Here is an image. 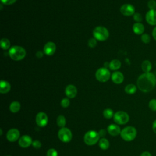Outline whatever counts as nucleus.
Returning <instances> with one entry per match:
<instances>
[{
	"label": "nucleus",
	"instance_id": "2",
	"mask_svg": "<svg viewBox=\"0 0 156 156\" xmlns=\"http://www.w3.org/2000/svg\"><path fill=\"white\" fill-rule=\"evenodd\" d=\"M26 54V50L20 46H13L11 47L9 51L10 57L15 61L23 60L25 57Z\"/></svg>",
	"mask_w": 156,
	"mask_h": 156
},
{
	"label": "nucleus",
	"instance_id": "23",
	"mask_svg": "<svg viewBox=\"0 0 156 156\" xmlns=\"http://www.w3.org/2000/svg\"><path fill=\"white\" fill-rule=\"evenodd\" d=\"M125 92L129 94H134L136 91V87L132 83L128 84L125 87Z\"/></svg>",
	"mask_w": 156,
	"mask_h": 156
},
{
	"label": "nucleus",
	"instance_id": "13",
	"mask_svg": "<svg viewBox=\"0 0 156 156\" xmlns=\"http://www.w3.org/2000/svg\"><path fill=\"white\" fill-rule=\"evenodd\" d=\"M146 22L151 25H156V10H149L146 14L145 16Z\"/></svg>",
	"mask_w": 156,
	"mask_h": 156
},
{
	"label": "nucleus",
	"instance_id": "19",
	"mask_svg": "<svg viewBox=\"0 0 156 156\" xmlns=\"http://www.w3.org/2000/svg\"><path fill=\"white\" fill-rule=\"evenodd\" d=\"M11 88L10 84L6 80H1L0 82V92L2 94L8 93Z\"/></svg>",
	"mask_w": 156,
	"mask_h": 156
},
{
	"label": "nucleus",
	"instance_id": "32",
	"mask_svg": "<svg viewBox=\"0 0 156 156\" xmlns=\"http://www.w3.org/2000/svg\"><path fill=\"white\" fill-rule=\"evenodd\" d=\"M133 20L136 23H140L143 20V16L140 13H135L133 14Z\"/></svg>",
	"mask_w": 156,
	"mask_h": 156
},
{
	"label": "nucleus",
	"instance_id": "6",
	"mask_svg": "<svg viewBox=\"0 0 156 156\" xmlns=\"http://www.w3.org/2000/svg\"><path fill=\"white\" fill-rule=\"evenodd\" d=\"M96 79L101 82H105L108 80L111 74L110 71L107 68H99L95 74Z\"/></svg>",
	"mask_w": 156,
	"mask_h": 156
},
{
	"label": "nucleus",
	"instance_id": "43",
	"mask_svg": "<svg viewBox=\"0 0 156 156\" xmlns=\"http://www.w3.org/2000/svg\"><path fill=\"white\" fill-rule=\"evenodd\" d=\"M0 132H1V135H2V129H1V130H0Z\"/></svg>",
	"mask_w": 156,
	"mask_h": 156
},
{
	"label": "nucleus",
	"instance_id": "38",
	"mask_svg": "<svg viewBox=\"0 0 156 156\" xmlns=\"http://www.w3.org/2000/svg\"><path fill=\"white\" fill-rule=\"evenodd\" d=\"M43 54H44L43 52H42L41 51H37L36 52V57L37 58H41L43 56Z\"/></svg>",
	"mask_w": 156,
	"mask_h": 156
},
{
	"label": "nucleus",
	"instance_id": "30",
	"mask_svg": "<svg viewBox=\"0 0 156 156\" xmlns=\"http://www.w3.org/2000/svg\"><path fill=\"white\" fill-rule=\"evenodd\" d=\"M97 44V40L94 38H90L88 41V45L90 48H94Z\"/></svg>",
	"mask_w": 156,
	"mask_h": 156
},
{
	"label": "nucleus",
	"instance_id": "8",
	"mask_svg": "<svg viewBox=\"0 0 156 156\" xmlns=\"http://www.w3.org/2000/svg\"><path fill=\"white\" fill-rule=\"evenodd\" d=\"M72 133L71 130L66 127L61 128L58 132V138L64 143H68L72 139Z\"/></svg>",
	"mask_w": 156,
	"mask_h": 156
},
{
	"label": "nucleus",
	"instance_id": "26",
	"mask_svg": "<svg viewBox=\"0 0 156 156\" xmlns=\"http://www.w3.org/2000/svg\"><path fill=\"white\" fill-rule=\"evenodd\" d=\"M57 124L58 127L63 128L66 124V119L64 116L59 115L57 118Z\"/></svg>",
	"mask_w": 156,
	"mask_h": 156
},
{
	"label": "nucleus",
	"instance_id": "4",
	"mask_svg": "<svg viewBox=\"0 0 156 156\" xmlns=\"http://www.w3.org/2000/svg\"><path fill=\"white\" fill-rule=\"evenodd\" d=\"M136 134L137 132L136 129L132 126L126 127L121 131L120 133L121 138L126 141H130L134 140Z\"/></svg>",
	"mask_w": 156,
	"mask_h": 156
},
{
	"label": "nucleus",
	"instance_id": "9",
	"mask_svg": "<svg viewBox=\"0 0 156 156\" xmlns=\"http://www.w3.org/2000/svg\"><path fill=\"white\" fill-rule=\"evenodd\" d=\"M35 121L38 126L40 127H44L48 124V118L45 113L41 112L37 113L35 118Z\"/></svg>",
	"mask_w": 156,
	"mask_h": 156
},
{
	"label": "nucleus",
	"instance_id": "14",
	"mask_svg": "<svg viewBox=\"0 0 156 156\" xmlns=\"http://www.w3.org/2000/svg\"><path fill=\"white\" fill-rule=\"evenodd\" d=\"M32 143V140L29 135H25L21 136L18 140L19 145L23 148L28 147Z\"/></svg>",
	"mask_w": 156,
	"mask_h": 156
},
{
	"label": "nucleus",
	"instance_id": "1",
	"mask_svg": "<svg viewBox=\"0 0 156 156\" xmlns=\"http://www.w3.org/2000/svg\"><path fill=\"white\" fill-rule=\"evenodd\" d=\"M139 90L144 93L152 91L156 85V76L152 73H144L141 74L136 81Z\"/></svg>",
	"mask_w": 156,
	"mask_h": 156
},
{
	"label": "nucleus",
	"instance_id": "37",
	"mask_svg": "<svg viewBox=\"0 0 156 156\" xmlns=\"http://www.w3.org/2000/svg\"><path fill=\"white\" fill-rule=\"evenodd\" d=\"M98 133H99V135L100 137L101 136L104 137L106 134V130L105 129H101V130H99V132Z\"/></svg>",
	"mask_w": 156,
	"mask_h": 156
},
{
	"label": "nucleus",
	"instance_id": "40",
	"mask_svg": "<svg viewBox=\"0 0 156 156\" xmlns=\"http://www.w3.org/2000/svg\"><path fill=\"white\" fill-rule=\"evenodd\" d=\"M152 130L154 132L156 133V119L152 123Z\"/></svg>",
	"mask_w": 156,
	"mask_h": 156
},
{
	"label": "nucleus",
	"instance_id": "29",
	"mask_svg": "<svg viewBox=\"0 0 156 156\" xmlns=\"http://www.w3.org/2000/svg\"><path fill=\"white\" fill-rule=\"evenodd\" d=\"M149 107L152 111H156V99H152L149 102Z\"/></svg>",
	"mask_w": 156,
	"mask_h": 156
},
{
	"label": "nucleus",
	"instance_id": "12",
	"mask_svg": "<svg viewBox=\"0 0 156 156\" xmlns=\"http://www.w3.org/2000/svg\"><path fill=\"white\" fill-rule=\"evenodd\" d=\"M20 135V133L18 129H12L7 132L6 137L9 141L15 142L19 139Z\"/></svg>",
	"mask_w": 156,
	"mask_h": 156
},
{
	"label": "nucleus",
	"instance_id": "24",
	"mask_svg": "<svg viewBox=\"0 0 156 156\" xmlns=\"http://www.w3.org/2000/svg\"><path fill=\"white\" fill-rule=\"evenodd\" d=\"M109 142L108 141V140H107L106 138H102L99 141V146L100 147L101 149H103V150H105L107 149L109 147Z\"/></svg>",
	"mask_w": 156,
	"mask_h": 156
},
{
	"label": "nucleus",
	"instance_id": "41",
	"mask_svg": "<svg viewBox=\"0 0 156 156\" xmlns=\"http://www.w3.org/2000/svg\"><path fill=\"white\" fill-rule=\"evenodd\" d=\"M152 35L153 38L155 39V40H156V26L154 28V29L152 30Z\"/></svg>",
	"mask_w": 156,
	"mask_h": 156
},
{
	"label": "nucleus",
	"instance_id": "22",
	"mask_svg": "<svg viewBox=\"0 0 156 156\" xmlns=\"http://www.w3.org/2000/svg\"><path fill=\"white\" fill-rule=\"evenodd\" d=\"M20 108H21L20 103L18 101H13L9 106V109L12 113L18 112L20 110Z\"/></svg>",
	"mask_w": 156,
	"mask_h": 156
},
{
	"label": "nucleus",
	"instance_id": "18",
	"mask_svg": "<svg viewBox=\"0 0 156 156\" xmlns=\"http://www.w3.org/2000/svg\"><path fill=\"white\" fill-rule=\"evenodd\" d=\"M132 29L135 34L141 35L143 34L144 31V26L141 23H135L133 25Z\"/></svg>",
	"mask_w": 156,
	"mask_h": 156
},
{
	"label": "nucleus",
	"instance_id": "42",
	"mask_svg": "<svg viewBox=\"0 0 156 156\" xmlns=\"http://www.w3.org/2000/svg\"><path fill=\"white\" fill-rule=\"evenodd\" d=\"M104 66H105V68H107V66L109 67V63H107V62H105V63H104Z\"/></svg>",
	"mask_w": 156,
	"mask_h": 156
},
{
	"label": "nucleus",
	"instance_id": "35",
	"mask_svg": "<svg viewBox=\"0 0 156 156\" xmlns=\"http://www.w3.org/2000/svg\"><path fill=\"white\" fill-rule=\"evenodd\" d=\"M32 146L34 147V148H36V149H39L41 147V143L40 141L38 140H34L32 141Z\"/></svg>",
	"mask_w": 156,
	"mask_h": 156
},
{
	"label": "nucleus",
	"instance_id": "31",
	"mask_svg": "<svg viewBox=\"0 0 156 156\" xmlns=\"http://www.w3.org/2000/svg\"><path fill=\"white\" fill-rule=\"evenodd\" d=\"M147 7L150 10H155L156 9V1L150 0L147 2Z\"/></svg>",
	"mask_w": 156,
	"mask_h": 156
},
{
	"label": "nucleus",
	"instance_id": "5",
	"mask_svg": "<svg viewBox=\"0 0 156 156\" xmlns=\"http://www.w3.org/2000/svg\"><path fill=\"white\" fill-rule=\"evenodd\" d=\"M99 133L95 130H89L84 135V141L87 145L95 144L99 140Z\"/></svg>",
	"mask_w": 156,
	"mask_h": 156
},
{
	"label": "nucleus",
	"instance_id": "3",
	"mask_svg": "<svg viewBox=\"0 0 156 156\" xmlns=\"http://www.w3.org/2000/svg\"><path fill=\"white\" fill-rule=\"evenodd\" d=\"M93 35L94 38L98 41H105L109 36V32L107 29L104 26H97L93 31Z\"/></svg>",
	"mask_w": 156,
	"mask_h": 156
},
{
	"label": "nucleus",
	"instance_id": "28",
	"mask_svg": "<svg viewBox=\"0 0 156 156\" xmlns=\"http://www.w3.org/2000/svg\"><path fill=\"white\" fill-rule=\"evenodd\" d=\"M141 40L144 43H149L151 41V37L147 34H143L141 37Z\"/></svg>",
	"mask_w": 156,
	"mask_h": 156
},
{
	"label": "nucleus",
	"instance_id": "20",
	"mask_svg": "<svg viewBox=\"0 0 156 156\" xmlns=\"http://www.w3.org/2000/svg\"><path fill=\"white\" fill-rule=\"evenodd\" d=\"M121 66V62L119 60H117V59L112 60L109 63V68L111 70H113V71L118 70V69L120 68Z\"/></svg>",
	"mask_w": 156,
	"mask_h": 156
},
{
	"label": "nucleus",
	"instance_id": "7",
	"mask_svg": "<svg viewBox=\"0 0 156 156\" xmlns=\"http://www.w3.org/2000/svg\"><path fill=\"white\" fill-rule=\"evenodd\" d=\"M114 121L118 124H125L129 120V115L123 111H118L113 115Z\"/></svg>",
	"mask_w": 156,
	"mask_h": 156
},
{
	"label": "nucleus",
	"instance_id": "44",
	"mask_svg": "<svg viewBox=\"0 0 156 156\" xmlns=\"http://www.w3.org/2000/svg\"><path fill=\"white\" fill-rule=\"evenodd\" d=\"M7 156H10V155H7Z\"/></svg>",
	"mask_w": 156,
	"mask_h": 156
},
{
	"label": "nucleus",
	"instance_id": "27",
	"mask_svg": "<svg viewBox=\"0 0 156 156\" xmlns=\"http://www.w3.org/2000/svg\"><path fill=\"white\" fill-rule=\"evenodd\" d=\"M104 116L107 119H110L113 116V112L110 108H106L103 112Z\"/></svg>",
	"mask_w": 156,
	"mask_h": 156
},
{
	"label": "nucleus",
	"instance_id": "11",
	"mask_svg": "<svg viewBox=\"0 0 156 156\" xmlns=\"http://www.w3.org/2000/svg\"><path fill=\"white\" fill-rule=\"evenodd\" d=\"M56 50L55 44L52 41H48L46 43L43 48V52L46 55L51 56L52 55Z\"/></svg>",
	"mask_w": 156,
	"mask_h": 156
},
{
	"label": "nucleus",
	"instance_id": "16",
	"mask_svg": "<svg viewBox=\"0 0 156 156\" xmlns=\"http://www.w3.org/2000/svg\"><path fill=\"white\" fill-rule=\"evenodd\" d=\"M112 81L116 84H120L124 80L123 74L119 71H115L111 76Z\"/></svg>",
	"mask_w": 156,
	"mask_h": 156
},
{
	"label": "nucleus",
	"instance_id": "39",
	"mask_svg": "<svg viewBox=\"0 0 156 156\" xmlns=\"http://www.w3.org/2000/svg\"><path fill=\"white\" fill-rule=\"evenodd\" d=\"M140 156H152V155L148 151H144L141 153Z\"/></svg>",
	"mask_w": 156,
	"mask_h": 156
},
{
	"label": "nucleus",
	"instance_id": "34",
	"mask_svg": "<svg viewBox=\"0 0 156 156\" xmlns=\"http://www.w3.org/2000/svg\"><path fill=\"white\" fill-rule=\"evenodd\" d=\"M61 105L63 108H67L69 105V101L68 98H63L61 101Z\"/></svg>",
	"mask_w": 156,
	"mask_h": 156
},
{
	"label": "nucleus",
	"instance_id": "25",
	"mask_svg": "<svg viewBox=\"0 0 156 156\" xmlns=\"http://www.w3.org/2000/svg\"><path fill=\"white\" fill-rule=\"evenodd\" d=\"M10 41L5 38H3L1 40V47L4 50H7L10 48Z\"/></svg>",
	"mask_w": 156,
	"mask_h": 156
},
{
	"label": "nucleus",
	"instance_id": "10",
	"mask_svg": "<svg viewBox=\"0 0 156 156\" xmlns=\"http://www.w3.org/2000/svg\"><path fill=\"white\" fill-rule=\"evenodd\" d=\"M135 9L134 6L130 4H123L120 8L121 13L123 15L126 16L133 15V14L135 13Z\"/></svg>",
	"mask_w": 156,
	"mask_h": 156
},
{
	"label": "nucleus",
	"instance_id": "45",
	"mask_svg": "<svg viewBox=\"0 0 156 156\" xmlns=\"http://www.w3.org/2000/svg\"><path fill=\"white\" fill-rule=\"evenodd\" d=\"M155 76H156V74H155Z\"/></svg>",
	"mask_w": 156,
	"mask_h": 156
},
{
	"label": "nucleus",
	"instance_id": "36",
	"mask_svg": "<svg viewBox=\"0 0 156 156\" xmlns=\"http://www.w3.org/2000/svg\"><path fill=\"white\" fill-rule=\"evenodd\" d=\"M17 0H1V2L5 5H12L14 4Z\"/></svg>",
	"mask_w": 156,
	"mask_h": 156
},
{
	"label": "nucleus",
	"instance_id": "21",
	"mask_svg": "<svg viewBox=\"0 0 156 156\" xmlns=\"http://www.w3.org/2000/svg\"><path fill=\"white\" fill-rule=\"evenodd\" d=\"M141 69L144 73H149L152 69V64L149 60H144L141 63Z\"/></svg>",
	"mask_w": 156,
	"mask_h": 156
},
{
	"label": "nucleus",
	"instance_id": "33",
	"mask_svg": "<svg viewBox=\"0 0 156 156\" xmlns=\"http://www.w3.org/2000/svg\"><path fill=\"white\" fill-rule=\"evenodd\" d=\"M46 155L47 156H58V153L55 149L51 148L48 151Z\"/></svg>",
	"mask_w": 156,
	"mask_h": 156
},
{
	"label": "nucleus",
	"instance_id": "17",
	"mask_svg": "<svg viewBox=\"0 0 156 156\" xmlns=\"http://www.w3.org/2000/svg\"><path fill=\"white\" fill-rule=\"evenodd\" d=\"M107 132L112 136H115L121 133V129L116 124H110L107 127Z\"/></svg>",
	"mask_w": 156,
	"mask_h": 156
},
{
	"label": "nucleus",
	"instance_id": "15",
	"mask_svg": "<svg viewBox=\"0 0 156 156\" xmlns=\"http://www.w3.org/2000/svg\"><path fill=\"white\" fill-rule=\"evenodd\" d=\"M77 93L76 87L73 85H68L65 88V94L69 98H74L76 97Z\"/></svg>",
	"mask_w": 156,
	"mask_h": 156
}]
</instances>
